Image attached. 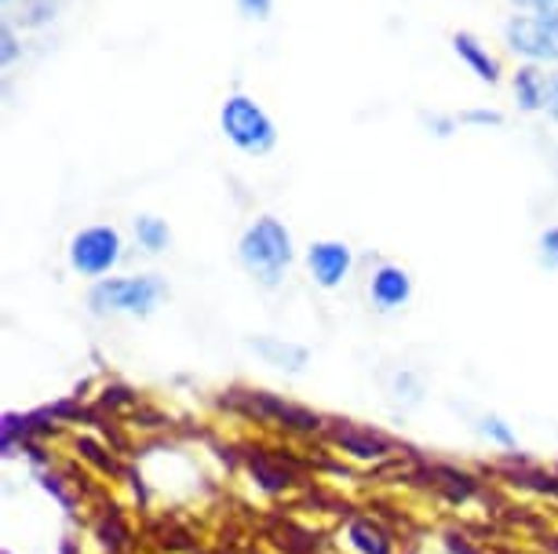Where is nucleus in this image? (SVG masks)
<instances>
[{
    "mask_svg": "<svg viewBox=\"0 0 558 554\" xmlns=\"http://www.w3.org/2000/svg\"><path fill=\"white\" fill-rule=\"evenodd\" d=\"M351 263H354V256L343 242H314L307 248V267L322 288L340 285V281L351 274Z\"/></svg>",
    "mask_w": 558,
    "mask_h": 554,
    "instance_id": "423d86ee",
    "label": "nucleus"
},
{
    "mask_svg": "<svg viewBox=\"0 0 558 554\" xmlns=\"http://www.w3.org/2000/svg\"><path fill=\"white\" fill-rule=\"evenodd\" d=\"M238 256H241V263H245V270L259 281V285L274 288L281 278H286V270L292 267V234H289V226L281 223V219H274V216L256 219V223L241 234Z\"/></svg>",
    "mask_w": 558,
    "mask_h": 554,
    "instance_id": "f257e3e1",
    "label": "nucleus"
},
{
    "mask_svg": "<svg viewBox=\"0 0 558 554\" xmlns=\"http://www.w3.org/2000/svg\"><path fill=\"white\" fill-rule=\"evenodd\" d=\"M248 409L259 413V416H270V420H278L281 427H289V431H296V434H314L322 427V420L314 413L300 409V405L281 402L278 394H267V391L248 394Z\"/></svg>",
    "mask_w": 558,
    "mask_h": 554,
    "instance_id": "0eeeda50",
    "label": "nucleus"
},
{
    "mask_svg": "<svg viewBox=\"0 0 558 554\" xmlns=\"http://www.w3.org/2000/svg\"><path fill=\"white\" fill-rule=\"evenodd\" d=\"M135 237H140V245L146 248V253H165L168 242H172V230H168L165 219L140 216L135 219Z\"/></svg>",
    "mask_w": 558,
    "mask_h": 554,
    "instance_id": "2eb2a0df",
    "label": "nucleus"
},
{
    "mask_svg": "<svg viewBox=\"0 0 558 554\" xmlns=\"http://www.w3.org/2000/svg\"><path fill=\"white\" fill-rule=\"evenodd\" d=\"M248 464H252V475H256V482H259L263 489H270V493H281V489H289V485H292V475H289V470L274 467L267 456H252Z\"/></svg>",
    "mask_w": 558,
    "mask_h": 554,
    "instance_id": "dca6fc26",
    "label": "nucleus"
},
{
    "mask_svg": "<svg viewBox=\"0 0 558 554\" xmlns=\"http://www.w3.org/2000/svg\"><path fill=\"white\" fill-rule=\"evenodd\" d=\"M544 110L547 118L558 124V66L547 73V88H544Z\"/></svg>",
    "mask_w": 558,
    "mask_h": 554,
    "instance_id": "5701e85b",
    "label": "nucleus"
},
{
    "mask_svg": "<svg viewBox=\"0 0 558 554\" xmlns=\"http://www.w3.org/2000/svg\"><path fill=\"white\" fill-rule=\"evenodd\" d=\"M77 453L84 456V459H92V464L96 467H102V470H113V464L107 456H102V448L96 445V442H88V438H84V442H77Z\"/></svg>",
    "mask_w": 558,
    "mask_h": 554,
    "instance_id": "b1692460",
    "label": "nucleus"
},
{
    "mask_svg": "<svg viewBox=\"0 0 558 554\" xmlns=\"http://www.w3.org/2000/svg\"><path fill=\"white\" fill-rule=\"evenodd\" d=\"M457 124H460L457 118H438V113H435V118H427V128L435 132L438 139H449V135L457 132Z\"/></svg>",
    "mask_w": 558,
    "mask_h": 554,
    "instance_id": "393cba45",
    "label": "nucleus"
},
{
    "mask_svg": "<svg viewBox=\"0 0 558 554\" xmlns=\"http://www.w3.org/2000/svg\"><path fill=\"white\" fill-rule=\"evenodd\" d=\"M121 259V234L113 226H84L70 242V267L81 278H102Z\"/></svg>",
    "mask_w": 558,
    "mask_h": 554,
    "instance_id": "39448f33",
    "label": "nucleus"
},
{
    "mask_svg": "<svg viewBox=\"0 0 558 554\" xmlns=\"http://www.w3.org/2000/svg\"><path fill=\"white\" fill-rule=\"evenodd\" d=\"M351 540H354V547L362 551V554H391L395 551V543L391 537L376 526V521H368V518H357L354 526H351Z\"/></svg>",
    "mask_w": 558,
    "mask_h": 554,
    "instance_id": "4468645a",
    "label": "nucleus"
},
{
    "mask_svg": "<svg viewBox=\"0 0 558 554\" xmlns=\"http://www.w3.org/2000/svg\"><path fill=\"white\" fill-rule=\"evenodd\" d=\"M460 124H471V128H500L504 124V113L500 110H463Z\"/></svg>",
    "mask_w": 558,
    "mask_h": 554,
    "instance_id": "aec40b11",
    "label": "nucleus"
},
{
    "mask_svg": "<svg viewBox=\"0 0 558 554\" xmlns=\"http://www.w3.org/2000/svg\"><path fill=\"white\" fill-rule=\"evenodd\" d=\"M19 56H23V40H19L12 19H4V26H0V62L12 66Z\"/></svg>",
    "mask_w": 558,
    "mask_h": 554,
    "instance_id": "a211bd4d",
    "label": "nucleus"
},
{
    "mask_svg": "<svg viewBox=\"0 0 558 554\" xmlns=\"http://www.w3.org/2000/svg\"><path fill=\"white\" fill-rule=\"evenodd\" d=\"M165 299V281L154 274L143 278H107L88 292V307L96 313H135L146 318Z\"/></svg>",
    "mask_w": 558,
    "mask_h": 554,
    "instance_id": "7ed1b4c3",
    "label": "nucleus"
},
{
    "mask_svg": "<svg viewBox=\"0 0 558 554\" xmlns=\"http://www.w3.org/2000/svg\"><path fill=\"white\" fill-rule=\"evenodd\" d=\"M15 4V0H4V8H12Z\"/></svg>",
    "mask_w": 558,
    "mask_h": 554,
    "instance_id": "c756f323",
    "label": "nucleus"
},
{
    "mask_svg": "<svg viewBox=\"0 0 558 554\" xmlns=\"http://www.w3.org/2000/svg\"><path fill=\"white\" fill-rule=\"evenodd\" d=\"M435 475L441 478V489L452 496V500H468V496H475V478H468V475H460V470H449V467H441V470H435Z\"/></svg>",
    "mask_w": 558,
    "mask_h": 554,
    "instance_id": "f3484780",
    "label": "nucleus"
},
{
    "mask_svg": "<svg viewBox=\"0 0 558 554\" xmlns=\"http://www.w3.org/2000/svg\"><path fill=\"white\" fill-rule=\"evenodd\" d=\"M99 537H102V543H107L110 551H124V547H129V540H132V532L121 526V518H118V515H113L110 521H102Z\"/></svg>",
    "mask_w": 558,
    "mask_h": 554,
    "instance_id": "6ab92c4d",
    "label": "nucleus"
},
{
    "mask_svg": "<svg viewBox=\"0 0 558 554\" xmlns=\"http://www.w3.org/2000/svg\"><path fill=\"white\" fill-rule=\"evenodd\" d=\"M219 132L248 157H263L278 146V128H274L270 113L252 96H245V91H234V96L223 99V107H219Z\"/></svg>",
    "mask_w": 558,
    "mask_h": 554,
    "instance_id": "f03ea898",
    "label": "nucleus"
},
{
    "mask_svg": "<svg viewBox=\"0 0 558 554\" xmlns=\"http://www.w3.org/2000/svg\"><path fill=\"white\" fill-rule=\"evenodd\" d=\"M102 405H135V394L129 391V386H107Z\"/></svg>",
    "mask_w": 558,
    "mask_h": 554,
    "instance_id": "a878e982",
    "label": "nucleus"
},
{
    "mask_svg": "<svg viewBox=\"0 0 558 554\" xmlns=\"http://www.w3.org/2000/svg\"><path fill=\"white\" fill-rule=\"evenodd\" d=\"M452 51H457V59L468 66L482 85H497L500 81V62L489 56V48L482 45L475 34H468V29H457L452 34Z\"/></svg>",
    "mask_w": 558,
    "mask_h": 554,
    "instance_id": "6e6552de",
    "label": "nucleus"
},
{
    "mask_svg": "<svg viewBox=\"0 0 558 554\" xmlns=\"http://www.w3.org/2000/svg\"><path fill=\"white\" fill-rule=\"evenodd\" d=\"M519 12H544V8H558V0H511Z\"/></svg>",
    "mask_w": 558,
    "mask_h": 554,
    "instance_id": "cd10ccee",
    "label": "nucleus"
},
{
    "mask_svg": "<svg viewBox=\"0 0 558 554\" xmlns=\"http://www.w3.org/2000/svg\"><path fill=\"white\" fill-rule=\"evenodd\" d=\"M66 4L70 0H15V4L8 8V19H12L19 29H45L56 23Z\"/></svg>",
    "mask_w": 558,
    "mask_h": 554,
    "instance_id": "9b49d317",
    "label": "nucleus"
},
{
    "mask_svg": "<svg viewBox=\"0 0 558 554\" xmlns=\"http://www.w3.org/2000/svg\"><path fill=\"white\" fill-rule=\"evenodd\" d=\"M252 347H256L270 365H281V369L300 372L303 365H307V350H303V347H292V343H281V340H274V336H267V340H252Z\"/></svg>",
    "mask_w": 558,
    "mask_h": 554,
    "instance_id": "ddd939ff",
    "label": "nucleus"
},
{
    "mask_svg": "<svg viewBox=\"0 0 558 554\" xmlns=\"http://www.w3.org/2000/svg\"><path fill=\"white\" fill-rule=\"evenodd\" d=\"M446 543H449V551H452V554H478V551H471L468 543H463V537H457V532H449Z\"/></svg>",
    "mask_w": 558,
    "mask_h": 554,
    "instance_id": "c85d7f7f",
    "label": "nucleus"
},
{
    "mask_svg": "<svg viewBox=\"0 0 558 554\" xmlns=\"http://www.w3.org/2000/svg\"><path fill=\"white\" fill-rule=\"evenodd\" d=\"M329 438L343 448V453H351L357 459H380L387 453V438L362 431V427H354V423H332Z\"/></svg>",
    "mask_w": 558,
    "mask_h": 554,
    "instance_id": "9d476101",
    "label": "nucleus"
},
{
    "mask_svg": "<svg viewBox=\"0 0 558 554\" xmlns=\"http://www.w3.org/2000/svg\"><path fill=\"white\" fill-rule=\"evenodd\" d=\"M238 12L245 19H256V23H267L274 12V0H238Z\"/></svg>",
    "mask_w": 558,
    "mask_h": 554,
    "instance_id": "412c9836",
    "label": "nucleus"
},
{
    "mask_svg": "<svg viewBox=\"0 0 558 554\" xmlns=\"http://www.w3.org/2000/svg\"><path fill=\"white\" fill-rule=\"evenodd\" d=\"M541 259H544V267L558 270V226L544 230V234H541Z\"/></svg>",
    "mask_w": 558,
    "mask_h": 554,
    "instance_id": "4be33fe9",
    "label": "nucleus"
},
{
    "mask_svg": "<svg viewBox=\"0 0 558 554\" xmlns=\"http://www.w3.org/2000/svg\"><path fill=\"white\" fill-rule=\"evenodd\" d=\"M486 434H493V438H497V442H504V445H514V438H511V431H508V427H504L500 420H486Z\"/></svg>",
    "mask_w": 558,
    "mask_h": 554,
    "instance_id": "bb28decb",
    "label": "nucleus"
},
{
    "mask_svg": "<svg viewBox=\"0 0 558 554\" xmlns=\"http://www.w3.org/2000/svg\"><path fill=\"white\" fill-rule=\"evenodd\" d=\"M368 292H373V303L380 310H398V307H405L409 296H413V281H409V274L402 267L384 263L373 274V285H368Z\"/></svg>",
    "mask_w": 558,
    "mask_h": 554,
    "instance_id": "1a4fd4ad",
    "label": "nucleus"
},
{
    "mask_svg": "<svg viewBox=\"0 0 558 554\" xmlns=\"http://www.w3.org/2000/svg\"><path fill=\"white\" fill-rule=\"evenodd\" d=\"M504 40L514 56H522L533 66H558V29L547 26L541 15H511L504 23Z\"/></svg>",
    "mask_w": 558,
    "mask_h": 554,
    "instance_id": "20e7f679",
    "label": "nucleus"
},
{
    "mask_svg": "<svg viewBox=\"0 0 558 554\" xmlns=\"http://www.w3.org/2000/svg\"><path fill=\"white\" fill-rule=\"evenodd\" d=\"M514 99H519V107L525 113H536L544 110V88H547V73L541 66H533V62H525V66L514 70Z\"/></svg>",
    "mask_w": 558,
    "mask_h": 554,
    "instance_id": "f8f14e48",
    "label": "nucleus"
}]
</instances>
